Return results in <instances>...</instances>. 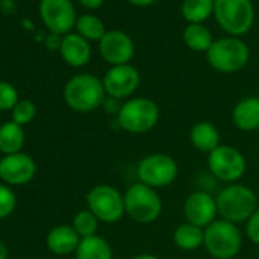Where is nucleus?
Masks as SVG:
<instances>
[{
	"instance_id": "7ed1b4c3",
	"label": "nucleus",
	"mask_w": 259,
	"mask_h": 259,
	"mask_svg": "<svg viewBox=\"0 0 259 259\" xmlns=\"http://www.w3.org/2000/svg\"><path fill=\"white\" fill-rule=\"evenodd\" d=\"M209 64L223 73H233L244 69L250 58L247 45L238 37H223L212 43L206 52Z\"/></svg>"
},
{
	"instance_id": "6ab92c4d",
	"label": "nucleus",
	"mask_w": 259,
	"mask_h": 259,
	"mask_svg": "<svg viewBox=\"0 0 259 259\" xmlns=\"http://www.w3.org/2000/svg\"><path fill=\"white\" fill-rule=\"evenodd\" d=\"M191 142L197 150L210 154L220 147L218 130L209 122H198L191 130Z\"/></svg>"
},
{
	"instance_id": "5701e85b",
	"label": "nucleus",
	"mask_w": 259,
	"mask_h": 259,
	"mask_svg": "<svg viewBox=\"0 0 259 259\" xmlns=\"http://www.w3.org/2000/svg\"><path fill=\"white\" fill-rule=\"evenodd\" d=\"M111 247L99 236L82 238L76 248V259H111Z\"/></svg>"
},
{
	"instance_id": "f704fd0d",
	"label": "nucleus",
	"mask_w": 259,
	"mask_h": 259,
	"mask_svg": "<svg viewBox=\"0 0 259 259\" xmlns=\"http://www.w3.org/2000/svg\"><path fill=\"white\" fill-rule=\"evenodd\" d=\"M135 259H159V257L151 256V254H139V256H136Z\"/></svg>"
},
{
	"instance_id": "ddd939ff",
	"label": "nucleus",
	"mask_w": 259,
	"mask_h": 259,
	"mask_svg": "<svg viewBox=\"0 0 259 259\" xmlns=\"http://www.w3.org/2000/svg\"><path fill=\"white\" fill-rule=\"evenodd\" d=\"M102 84L105 93L114 99H122L132 96L138 90L141 84V75L139 70L132 64L113 66L110 70H107Z\"/></svg>"
},
{
	"instance_id": "0eeeda50",
	"label": "nucleus",
	"mask_w": 259,
	"mask_h": 259,
	"mask_svg": "<svg viewBox=\"0 0 259 259\" xmlns=\"http://www.w3.org/2000/svg\"><path fill=\"white\" fill-rule=\"evenodd\" d=\"M241 233L238 227L226 220L213 221L204 232V245L217 259H230L241 248Z\"/></svg>"
},
{
	"instance_id": "72a5a7b5",
	"label": "nucleus",
	"mask_w": 259,
	"mask_h": 259,
	"mask_svg": "<svg viewBox=\"0 0 259 259\" xmlns=\"http://www.w3.org/2000/svg\"><path fill=\"white\" fill-rule=\"evenodd\" d=\"M8 257V248L5 245V242L0 239V259H7Z\"/></svg>"
},
{
	"instance_id": "393cba45",
	"label": "nucleus",
	"mask_w": 259,
	"mask_h": 259,
	"mask_svg": "<svg viewBox=\"0 0 259 259\" xmlns=\"http://www.w3.org/2000/svg\"><path fill=\"white\" fill-rule=\"evenodd\" d=\"M174 241L182 250H195L204 242V232L194 224H183L174 233Z\"/></svg>"
},
{
	"instance_id": "9b49d317",
	"label": "nucleus",
	"mask_w": 259,
	"mask_h": 259,
	"mask_svg": "<svg viewBox=\"0 0 259 259\" xmlns=\"http://www.w3.org/2000/svg\"><path fill=\"white\" fill-rule=\"evenodd\" d=\"M99 54L111 67L128 64L135 57V41L120 29L107 31L99 40Z\"/></svg>"
},
{
	"instance_id": "f8f14e48",
	"label": "nucleus",
	"mask_w": 259,
	"mask_h": 259,
	"mask_svg": "<svg viewBox=\"0 0 259 259\" xmlns=\"http://www.w3.org/2000/svg\"><path fill=\"white\" fill-rule=\"evenodd\" d=\"M209 168L220 180L233 182L245 172V160L238 150L220 145L209 154Z\"/></svg>"
},
{
	"instance_id": "6e6552de",
	"label": "nucleus",
	"mask_w": 259,
	"mask_h": 259,
	"mask_svg": "<svg viewBox=\"0 0 259 259\" xmlns=\"http://www.w3.org/2000/svg\"><path fill=\"white\" fill-rule=\"evenodd\" d=\"M87 204L90 212L104 223H116L125 212L123 197L108 185L93 188L87 195Z\"/></svg>"
},
{
	"instance_id": "423d86ee",
	"label": "nucleus",
	"mask_w": 259,
	"mask_h": 259,
	"mask_svg": "<svg viewBox=\"0 0 259 259\" xmlns=\"http://www.w3.org/2000/svg\"><path fill=\"white\" fill-rule=\"evenodd\" d=\"M123 203L125 212L135 221L142 224L156 221L162 212L160 197L153 188L144 183H138L130 188L123 197Z\"/></svg>"
},
{
	"instance_id": "f03ea898",
	"label": "nucleus",
	"mask_w": 259,
	"mask_h": 259,
	"mask_svg": "<svg viewBox=\"0 0 259 259\" xmlns=\"http://www.w3.org/2000/svg\"><path fill=\"white\" fill-rule=\"evenodd\" d=\"M104 84L99 78L90 73L75 75L64 87V99L67 105L79 113H87L98 108L104 101Z\"/></svg>"
},
{
	"instance_id": "4be33fe9",
	"label": "nucleus",
	"mask_w": 259,
	"mask_h": 259,
	"mask_svg": "<svg viewBox=\"0 0 259 259\" xmlns=\"http://www.w3.org/2000/svg\"><path fill=\"white\" fill-rule=\"evenodd\" d=\"M213 41L210 31L204 25L188 23L183 29V43L194 52H207Z\"/></svg>"
},
{
	"instance_id": "bb28decb",
	"label": "nucleus",
	"mask_w": 259,
	"mask_h": 259,
	"mask_svg": "<svg viewBox=\"0 0 259 259\" xmlns=\"http://www.w3.org/2000/svg\"><path fill=\"white\" fill-rule=\"evenodd\" d=\"M34 116H35V105L28 99L19 101L13 108V120L19 125H25L31 122Z\"/></svg>"
},
{
	"instance_id": "412c9836",
	"label": "nucleus",
	"mask_w": 259,
	"mask_h": 259,
	"mask_svg": "<svg viewBox=\"0 0 259 259\" xmlns=\"http://www.w3.org/2000/svg\"><path fill=\"white\" fill-rule=\"evenodd\" d=\"M215 0H183L180 13L188 23L204 25V22L213 16Z\"/></svg>"
},
{
	"instance_id": "f257e3e1",
	"label": "nucleus",
	"mask_w": 259,
	"mask_h": 259,
	"mask_svg": "<svg viewBox=\"0 0 259 259\" xmlns=\"http://www.w3.org/2000/svg\"><path fill=\"white\" fill-rule=\"evenodd\" d=\"M213 17L227 35L239 38L254 25V7L251 0H215Z\"/></svg>"
},
{
	"instance_id": "cd10ccee",
	"label": "nucleus",
	"mask_w": 259,
	"mask_h": 259,
	"mask_svg": "<svg viewBox=\"0 0 259 259\" xmlns=\"http://www.w3.org/2000/svg\"><path fill=\"white\" fill-rule=\"evenodd\" d=\"M19 102V93L10 82L0 81V110H11Z\"/></svg>"
},
{
	"instance_id": "20e7f679",
	"label": "nucleus",
	"mask_w": 259,
	"mask_h": 259,
	"mask_svg": "<svg viewBox=\"0 0 259 259\" xmlns=\"http://www.w3.org/2000/svg\"><path fill=\"white\" fill-rule=\"evenodd\" d=\"M217 209L220 215L230 223H242L256 212V195L251 189L232 185L220 192L217 197Z\"/></svg>"
},
{
	"instance_id": "4468645a",
	"label": "nucleus",
	"mask_w": 259,
	"mask_h": 259,
	"mask_svg": "<svg viewBox=\"0 0 259 259\" xmlns=\"http://www.w3.org/2000/svg\"><path fill=\"white\" fill-rule=\"evenodd\" d=\"M35 176V162L23 154H10L0 160V177L10 185H25Z\"/></svg>"
},
{
	"instance_id": "a878e982",
	"label": "nucleus",
	"mask_w": 259,
	"mask_h": 259,
	"mask_svg": "<svg viewBox=\"0 0 259 259\" xmlns=\"http://www.w3.org/2000/svg\"><path fill=\"white\" fill-rule=\"evenodd\" d=\"M73 229L82 238L95 236V233L98 230V218L90 210L78 212L73 218Z\"/></svg>"
},
{
	"instance_id": "39448f33",
	"label": "nucleus",
	"mask_w": 259,
	"mask_h": 259,
	"mask_svg": "<svg viewBox=\"0 0 259 259\" xmlns=\"http://www.w3.org/2000/svg\"><path fill=\"white\" fill-rule=\"evenodd\" d=\"M159 120V107L148 98L126 101L117 114L119 125L130 133H145Z\"/></svg>"
},
{
	"instance_id": "c85d7f7f",
	"label": "nucleus",
	"mask_w": 259,
	"mask_h": 259,
	"mask_svg": "<svg viewBox=\"0 0 259 259\" xmlns=\"http://www.w3.org/2000/svg\"><path fill=\"white\" fill-rule=\"evenodd\" d=\"M16 207V197H14V192L0 185V218H5L8 217Z\"/></svg>"
},
{
	"instance_id": "c756f323",
	"label": "nucleus",
	"mask_w": 259,
	"mask_h": 259,
	"mask_svg": "<svg viewBox=\"0 0 259 259\" xmlns=\"http://www.w3.org/2000/svg\"><path fill=\"white\" fill-rule=\"evenodd\" d=\"M247 235L248 238L259 244V209L248 218V223H247Z\"/></svg>"
},
{
	"instance_id": "aec40b11",
	"label": "nucleus",
	"mask_w": 259,
	"mask_h": 259,
	"mask_svg": "<svg viewBox=\"0 0 259 259\" xmlns=\"http://www.w3.org/2000/svg\"><path fill=\"white\" fill-rule=\"evenodd\" d=\"M25 144V133L22 125L16 123L14 120L5 122L0 126V151L10 154L20 153L22 147Z\"/></svg>"
},
{
	"instance_id": "b1692460",
	"label": "nucleus",
	"mask_w": 259,
	"mask_h": 259,
	"mask_svg": "<svg viewBox=\"0 0 259 259\" xmlns=\"http://www.w3.org/2000/svg\"><path fill=\"white\" fill-rule=\"evenodd\" d=\"M75 26L78 34L87 41H99L107 32L104 22L95 14H82L81 17H78Z\"/></svg>"
},
{
	"instance_id": "2f4dec72",
	"label": "nucleus",
	"mask_w": 259,
	"mask_h": 259,
	"mask_svg": "<svg viewBox=\"0 0 259 259\" xmlns=\"http://www.w3.org/2000/svg\"><path fill=\"white\" fill-rule=\"evenodd\" d=\"M79 5L89 11H95V10H99L104 4V0H78Z\"/></svg>"
},
{
	"instance_id": "2eb2a0df",
	"label": "nucleus",
	"mask_w": 259,
	"mask_h": 259,
	"mask_svg": "<svg viewBox=\"0 0 259 259\" xmlns=\"http://www.w3.org/2000/svg\"><path fill=\"white\" fill-rule=\"evenodd\" d=\"M217 212V201L206 192H194L185 203V217L198 227L212 224Z\"/></svg>"
},
{
	"instance_id": "dca6fc26",
	"label": "nucleus",
	"mask_w": 259,
	"mask_h": 259,
	"mask_svg": "<svg viewBox=\"0 0 259 259\" xmlns=\"http://www.w3.org/2000/svg\"><path fill=\"white\" fill-rule=\"evenodd\" d=\"M63 60L72 67H82L90 61L92 48L89 41L78 32H69L63 37L60 48Z\"/></svg>"
},
{
	"instance_id": "9d476101",
	"label": "nucleus",
	"mask_w": 259,
	"mask_h": 259,
	"mask_svg": "<svg viewBox=\"0 0 259 259\" xmlns=\"http://www.w3.org/2000/svg\"><path fill=\"white\" fill-rule=\"evenodd\" d=\"M40 16L51 32L66 35L76 25L72 0H40Z\"/></svg>"
},
{
	"instance_id": "473e14b6",
	"label": "nucleus",
	"mask_w": 259,
	"mask_h": 259,
	"mask_svg": "<svg viewBox=\"0 0 259 259\" xmlns=\"http://www.w3.org/2000/svg\"><path fill=\"white\" fill-rule=\"evenodd\" d=\"M128 4H132L133 7H138V8H147V7H151L153 4H156L157 0H126Z\"/></svg>"
},
{
	"instance_id": "f3484780",
	"label": "nucleus",
	"mask_w": 259,
	"mask_h": 259,
	"mask_svg": "<svg viewBox=\"0 0 259 259\" xmlns=\"http://www.w3.org/2000/svg\"><path fill=\"white\" fill-rule=\"evenodd\" d=\"M79 235L70 226H58L48 235V247L57 254H69L79 245Z\"/></svg>"
},
{
	"instance_id": "7c9ffc66",
	"label": "nucleus",
	"mask_w": 259,
	"mask_h": 259,
	"mask_svg": "<svg viewBox=\"0 0 259 259\" xmlns=\"http://www.w3.org/2000/svg\"><path fill=\"white\" fill-rule=\"evenodd\" d=\"M61 41H63L61 35H60V34H55V32H49V34L45 37V45H46V48L51 49V51L60 49V48H61Z\"/></svg>"
},
{
	"instance_id": "1a4fd4ad",
	"label": "nucleus",
	"mask_w": 259,
	"mask_h": 259,
	"mask_svg": "<svg viewBox=\"0 0 259 259\" xmlns=\"http://www.w3.org/2000/svg\"><path fill=\"white\" fill-rule=\"evenodd\" d=\"M138 176L150 188H163L176 180L177 163L166 154H153L141 160Z\"/></svg>"
},
{
	"instance_id": "a211bd4d",
	"label": "nucleus",
	"mask_w": 259,
	"mask_h": 259,
	"mask_svg": "<svg viewBox=\"0 0 259 259\" xmlns=\"http://www.w3.org/2000/svg\"><path fill=\"white\" fill-rule=\"evenodd\" d=\"M233 122L244 132L259 128V98H245L239 101L233 110Z\"/></svg>"
}]
</instances>
